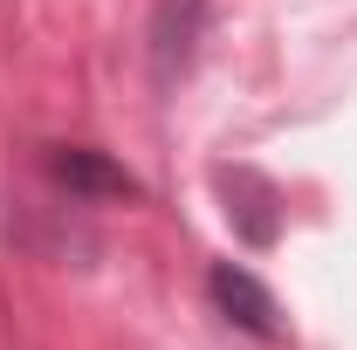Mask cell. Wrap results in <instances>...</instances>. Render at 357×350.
Masks as SVG:
<instances>
[{
  "label": "cell",
  "mask_w": 357,
  "mask_h": 350,
  "mask_svg": "<svg viewBox=\"0 0 357 350\" xmlns=\"http://www.w3.org/2000/svg\"><path fill=\"white\" fill-rule=\"evenodd\" d=\"M199 28H206V0H158V14H151V76L165 89L192 69Z\"/></svg>",
  "instance_id": "cell-3"
},
{
  "label": "cell",
  "mask_w": 357,
  "mask_h": 350,
  "mask_svg": "<svg viewBox=\"0 0 357 350\" xmlns=\"http://www.w3.org/2000/svg\"><path fill=\"white\" fill-rule=\"evenodd\" d=\"M206 296H213V309H220L234 330H248V337H282V309H275V296H268L241 261H213Z\"/></svg>",
  "instance_id": "cell-2"
},
{
  "label": "cell",
  "mask_w": 357,
  "mask_h": 350,
  "mask_svg": "<svg viewBox=\"0 0 357 350\" xmlns=\"http://www.w3.org/2000/svg\"><path fill=\"white\" fill-rule=\"evenodd\" d=\"M48 178L62 192H76V199H124V206L144 199V185L96 144H48Z\"/></svg>",
  "instance_id": "cell-1"
}]
</instances>
